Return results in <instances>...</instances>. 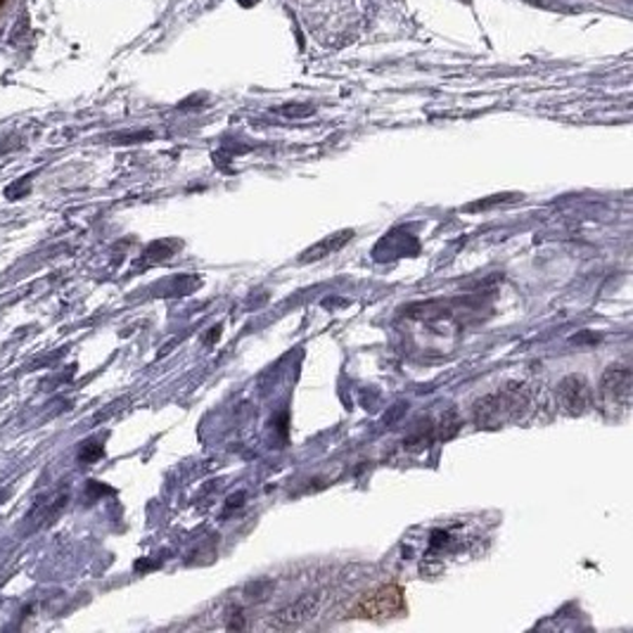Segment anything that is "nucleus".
<instances>
[{"label": "nucleus", "mask_w": 633, "mask_h": 633, "mask_svg": "<svg viewBox=\"0 0 633 633\" xmlns=\"http://www.w3.org/2000/svg\"><path fill=\"white\" fill-rule=\"evenodd\" d=\"M349 615L364 617V619L402 617L406 615L404 591L398 586H380L378 591L366 593L364 598H358L352 610H349Z\"/></svg>", "instance_id": "f257e3e1"}, {"label": "nucleus", "mask_w": 633, "mask_h": 633, "mask_svg": "<svg viewBox=\"0 0 633 633\" xmlns=\"http://www.w3.org/2000/svg\"><path fill=\"white\" fill-rule=\"evenodd\" d=\"M631 368L626 366H610L600 380V396L605 408L626 410L631 402Z\"/></svg>", "instance_id": "f03ea898"}, {"label": "nucleus", "mask_w": 633, "mask_h": 633, "mask_svg": "<svg viewBox=\"0 0 633 633\" xmlns=\"http://www.w3.org/2000/svg\"><path fill=\"white\" fill-rule=\"evenodd\" d=\"M555 394H558L562 410L570 413V416H581L591 406V387L581 375H567Z\"/></svg>", "instance_id": "7ed1b4c3"}, {"label": "nucleus", "mask_w": 633, "mask_h": 633, "mask_svg": "<svg viewBox=\"0 0 633 633\" xmlns=\"http://www.w3.org/2000/svg\"><path fill=\"white\" fill-rule=\"evenodd\" d=\"M318 607V598L316 596H304L302 600H296L294 605L286 607V610H280L270 619V626L274 629H292L296 624H302L304 619L312 617Z\"/></svg>", "instance_id": "20e7f679"}, {"label": "nucleus", "mask_w": 633, "mask_h": 633, "mask_svg": "<svg viewBox=\"0 0 633 633\" xmlns=\"http://www.w3.org/2000/svg\"><path fill=\"white\" fill-rule=\"evenodd\" d=\"M354 238V232L352 230H342V232H338V236H330V238H326L322 242H318V244H314L312 250H306L304 252V256H302V262H316V259H322V256H328V254H332V252H338V250H342L344 244Z\"/></svg>", "instance_id": "39448f33"}]
</instances>
